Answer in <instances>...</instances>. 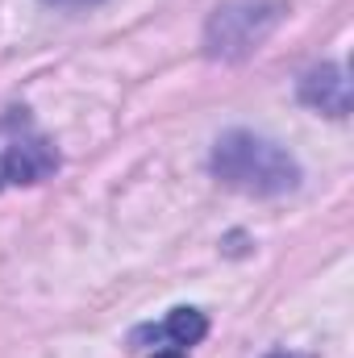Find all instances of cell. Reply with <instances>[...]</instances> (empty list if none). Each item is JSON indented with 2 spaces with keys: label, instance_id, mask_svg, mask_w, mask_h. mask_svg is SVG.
Listing matches in <instances>:
<instances>
[{
  "label": "cell",
  "instance_id": "2",
  "mask_svg": "<svg viewBox=\"0 0 354 358\" xmlns=\"http://www.w3.org/2000/svg\"><path fill=\"white\" fill-rule=\"evenodd\" d=\"M288 17V0H225L204 25V55L234 63L246 59Z\"/></svg>",
  "mask_w": 354,
  "mask_h": 358
},
{
  "label": "cell",
  "instance_id": "1",
  "mask_svg": "<svg viewBox=\"0 0 354 358\" xmlns=\"http://www.w3.org/2000/svg\"><path fill=\"white\" fill-rule=\"evenodd\" d=\"M213 176L246 196H283L300 183V167L283 146L246 129H229L213 146Z\"/></svg>",
  "mask_w": 354,
  "mask_h": 358
},
{
  "label": "cell",
  "instance_id": "8",
  "mask_svg": "<svg viewBox=\"0 0 354 358\" xmlns=\"http://www.w3.org/2000/svg\"><path fill=\"white\" fill-rule=\"evenodd\" d=\"M267 358H288V355H267Z\"/></svg>",
  "mask_w": 354,
  "mask_h": 358
},
{
  "label": "cell",
  "instance_id": "3",
  "mask_svg": "<svg viewBox=\"0 0 354 358\" xmlns=\"http://www.w3.org/2000/svg\"><path fill=\"white\" fill-rule=\"evenodd\" d=\"M59 171V150L46 134H38L25 108L0 113V187L8 183H42Z\"/></svg>",
  "mask_w": 354,
  "mask_h": 358
},
{
  "label": "cell",
  "instance_id": "6",
  "mask_svg": "<svg viewBox=\"0 0 354 358\" xmlns=\"http://www.w3.org/2000/svg\"><path fill=\"white\" fill-rule=\"evenodd\" d=\"M42 4H55V8H92L100 0H42Z\"/></svg>",
  "mask_w": 354,
  "mask_h": 358
},
{
  "label": "cell",
  "instance_id": "4",
  "mask_svg": "<svg viewBox=\"0 0 354 358\" xmlns=\"http://www.w3.org/2000/svg\"><path fill=\"white\" fill-rule=\"evenodd\" d=\"M300 100L325 117H346L351 113V80L338 63H321L300 80Z\"/></svg>",
  "mask_w": 354,
  "mask_h": 358
},
{
  "label": "cell",
  "instance_id": "7",
  "mask_svg": "<svg viewBox=\"0 0 354 358\" xmlns=\"http://www.w3.org/2000/svg\"><path fill=\"white\" fill-rule=\"evenodd\" d=\"M155 358H183V355H179V350H159Z\"/></svg>",
  "mask_w": 354,
  "mask_h": 358
},
{
  "label": "cell",
  "instance_id": "5",
  "mask_svg": "<svg viewBox=\"0 0 354 358\" xmlns=\"http://www.w3.org/2000/svg\"><path fill=\"white\" fill-rule=\"evenodd\" d=\"M159 334L171 338L176 346H196V342L208 334V321H204V313H196V308H176Z\"/></svg>",
  "mask_w": 354,
  "mask_h": 358
}]
</instances>
